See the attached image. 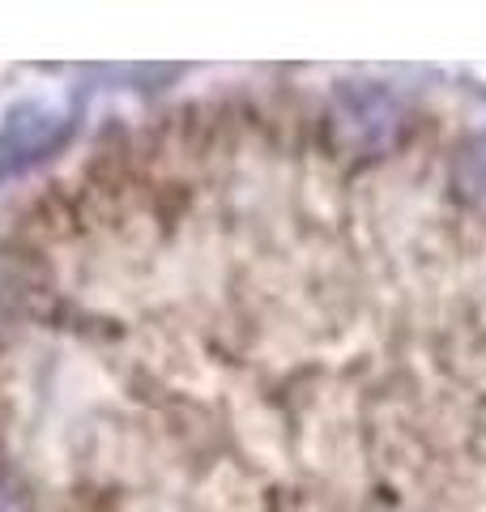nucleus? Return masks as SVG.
<instances>
[{
  "label": "nucleus",
  "instance_id": "nucleus-1",
  "mask_svg": "<svg viewBox=\"0 0 486 512\" xmlns=\"http://www.w3.org/2000/svg\"><path fill=\"white\" fill-rule=\"evenodd\" d=\"M5 436H9V402L0 393V457H5Z\"/></svg>",
  "mask_w": 486,
  "mask_h": 512
}]
</instances>
